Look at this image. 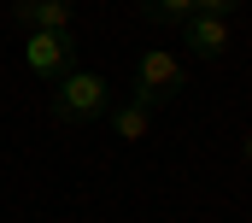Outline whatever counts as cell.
<instances>
[{
  "mask_svg": "<svg viewBox=\"0 0 252 223\" xmlns=\"http://www.w3.org/2000/svg\"><path fill=\"white\" fill-rule=\"evenodd\" d=\"M112 112V82L100 76V71H64L59 82H53V117L59 123H100Z\"/></svg>",
  "mask_w": 252,
  "mask_h": 223,
  "instance_id": "6da1fadb",
  "label": "cell"
},
{
  "mask_svg": "<svg viewBox=\"0 0 252 223\" xmlns=\"http://www.w3.org/2000/svg\"><path fill=\"white\" fill-rule=\"evenodd\" d=\"M182 94H188V65L170 47H141V59H135V100L141 106H170Z\"/></svg>",
  "mask_w": 252,
  "mask_h": 223,
  "instance_id": "7a4b0ae2",
  "label": "cell"
},
{
  "mask_svg": "<svg viewBox=\"0 0 252 223\" xmlns=\"http://www.w3.org/2000/svg\"><path fill=\"white\" fill-rule=\"evenodd\" d=\"M24 65L41 82H59L64 71H76V36L70 30H30L24 36Z\"/></svg>",
  "mask_w": 252,
  "mask_h": 223,
  "instance_id": "3957f363",
  "label": "cell"
},
{
  "mask_svg": "<svg viewBox=\"0 0 252 223\" xmlns=\"http://www.w3.org/2000/svg\"><path fill=\"white\" fill-rule=\"evenodd\" d=\"M182 36H188V53L205 59V65H217V59L229 53V41H235L229 18H211V12H188L182 18Z\"/></svg>",
  "mask_w": 252,
  "mask_h": 223,
  "instance_id": "277c9868",
  "label": "cell"
},
{
  "mask_svg": "<svg viewBox=\"0 0 252 223\" xmlns=\"http://www.w3.org/2000/svg\"><path fill=\"white\" fill-rule=\"evenodd\" d=\"M12 24L30 36V30H70L76 24V6L70 0H18L12 6Z\"/></svg>",
  "mask_w": 252,
  "mask_h": 223,
  "instance_id": "5b68a950",
  "label": "cell"
},
{
  "mask_svg": "<svg viewBox=\"0 0 252 223\" xmlns=\"http://www.w3.org/2000/svg\"><path fill=\"white\" fill-rule=\"evenodd\" d=\"M106 123H112V135H118V141H141V135L153 129V106H141V100L112 106V112H106Z\"/></svg>",
  "mask_w": 252,
  "mask_h": 223,
  "instance_id": "8992f818",
  "label": "cell"
},
{
  "mask_svg": "<svg viewBox=\"0 0 252 223\" xmlns=\"http://www.w3.org/2000/svg\"><path fill=\"white\" fill-rule=\"evenodd\" d=\"M141 12H147V24H158V30H182V18L193 12V0H141Z\"/></svg>",
  "mask_w": 252,
  "mask_h": 223,
  "instance_id": "52a82bcc",
  "label": "cell"
},
{
  "mask_svg": "<svg viewBox=\"0 0 252 223\" xmlns=\"http://www.w3.org/2000/svg\"><path fill=\"white\" fill-rule=\"evenodd\" d=\"M193 12H211V18H229V12H241V0H193Z\"/></svg>",
  "mask_w": 252,
  "mask_h": 223,
  "instance_id": "ba28073f",
  "label": "cell"
},
{
  "mask_svg": "<svg viewBox=\"0 0 252 223\" xmlns=\"http://www.w3.org/2000/svg\"><path fill=\"white\" fill-rule=\"evenodd\" d=\"M241 153H247V165H252V135H247V141H241Z\"/></svg>",
  "mask_w": 252,
  "mask_h": 223,
  "instance_id": "9c48e42d",
  "label": "cell"
}]
</instances>
